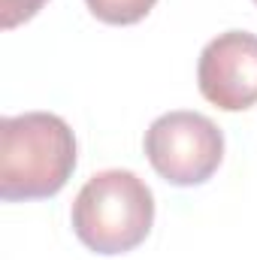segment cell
<instances>
[{"instance_id": "obj_6", "label": "cell", "mask_w": 257, "mask_h": 260, "mask_svg": "<svg viewBox=\"0 0 257 260\" xmlns=\"http://www.w3.org/2000/svg\"><path fill=\"white\" fill-rule=\"evenodd\" d=\"M46 6V0H0V24L6 30L30 21L40 9Z\"/></svg>"}, {"instance_id": "obj_2", "label": "cell", "mask_w": 257, "mask_h": 260, "mask_svg": "<svg viewBox=\"0 0 257 260\" xmlns=\"http://www.w3.org/2000/svg\"><path fill=\"white\" fill-rule=\"evenodd\" d=\"M154 224L151 188L130 170L91 176L73 200V230L97 254H124L145 242Z\"/></svg>"}, {"instance_id": "obj_5", "label": "cell", "mask_w": 257, "mask_h": 260, "mask_svg": "<svg viewBox=\"0 0 257 260\" xmlns=\"http://www.w3.org/2000/svg\"><path fill=\"white\" fill-rule=\"evenodd\" d=\"M85 3L106 24H136L151 12L157 0H85Z\"/></svg>"}, {"instance_id": "obj_1", "label": "cell", "mask_w": 257, "mask_h": 260, "mask_svg": "<svg viewBox=\"0 0 257 260\" xmlns=\"http://www.w3.org/2000/svg\"><path fill=\"white\" fill-rule=\"evenodd\" d=\"M76 170V136L61 115L24 112L0 121V197L46 200Z\"/></svg>"}, {"instance_id": "obj_7", "label": "cell", "mask_w": 257, "mask_h": 260, "mask_svg": "<svg viewBox=\"0 0 257 260\" xmlns=\"http://www.w3.org/2000/svg\"><path fill=\"white\" fill-rule=\"evenodd\" d=\"M254 3H257V0H254Z\"/></svg>"}, {"instance_id": "obj_3", "label": "cell", "mask_w": 257, "mask_h": 260, "mask_svg": "<svg viewBox=\"0 0 257 260\" xmlns=\"http://www.w3.org/2000/svg\"><path fill=\"white\" fill-rule=\"evenodd\" d=\"M145 154L160 179L179 188L203 185L221 167L224 133L200 112L176 109L145 130Z\"/></svg>"}, {"instance_id": "obj_4", "label": "cell", "mask_w": 257, "mask_h": 260, "mask_svg": "<svg viewBox=\"0 0 257 260\" xmlns=\"http://www.w3.org/2000/svg\"><path fill=\"white\" fill-rule=\"evenodd\" d=\"M200 94L224 109L242 112L257 103V37L248 30L218 34L200 52L197 64Z\"/></svg>"}]
</instances>
